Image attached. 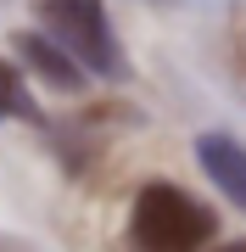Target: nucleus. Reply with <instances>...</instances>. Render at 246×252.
<instances>
[{"mask_svg":"<svg viewBox=\"0 0 246 252\" xmlns=\"http://www.w3.org/2000/svg\"><path fill=\"white\" fill-rule=\"evenodd\" d=\"M129 235H135L140 252H201L213 235V213L201 202H191L179 185H146L135 196V213H129Z\"/></svg>","mask_w":246,"mask_h":252,"instance_id":"obj_1","label":"nucleus"},{"mask_svg":"<svg viewBox=\"0 0 246 252\" xmlns=\"http://www.w3.org/2000/svg\"><path fill=\"white\" fill-rule=\"evenodd\" d=\"M39 17H45L51 39L62 45L84 73H101V79H123V45L107 23V6L101 0H39Z\"/></svg>","mask_w":246,"mask_h":252,"instance_id":"obj_2","label":"nucleus"},{"mask_svg":"<svg viewBox=\"0 0 246 252\" xmlns=\"http://www.w3.org/2000/svg\"><path fill=\"white\" fill-rule=\"evenodd\" d=\"M196 162H201V174L246 213V146L235 135H219V129H213V135L196 140Z\"/></svg>","mask_w":246,"mask_h":252,"instance_id":"obj_3","label":"nucleus"},{"mask_svg":"<svg viewBox=\"0 0 246 252\" xmlns=\"http://www.w3.org/2000/svg\"><path fill=\"white\" fill-rule=\"evenodd\" d=\"M11 45H17V56L28 62V73H39V79H45L51 90H62V95L84 90V79H90V73H84V67H79L62 45H56L51 34H34V28H28V34H17Z\"/></svg>","mask_w":246,"mask_h":252,"instance_id":"obj_4","label":"nucleus"},{"mask_svg":"<svg viewBox=\"0 0 246 252\" xmlns=\"http://www.w3.org/2000/svg\"><path fill=\"white\" fill-rule=\"evenodd\" d=\"M0 118H34V107H28V90L23 79L11 73L6 62H0Z\"/></svg>","mask_w":246,"mask_h":252,"instance_id":"obj_5","label":"nucleus"},{"mask_svg":"<svg viewBox=\"0 0 246 252\" xmlns=\"http://www.w3.org/2000/svg\"><path fill=\"white\" fill-rule=\"evenodd\" d=\"M219 252H246V241H224V247H219Z\"/></svg>","mask_w":246,"mask_h":252,"instance_id":"obj_6","label":"nucleus"}]
</instances>
